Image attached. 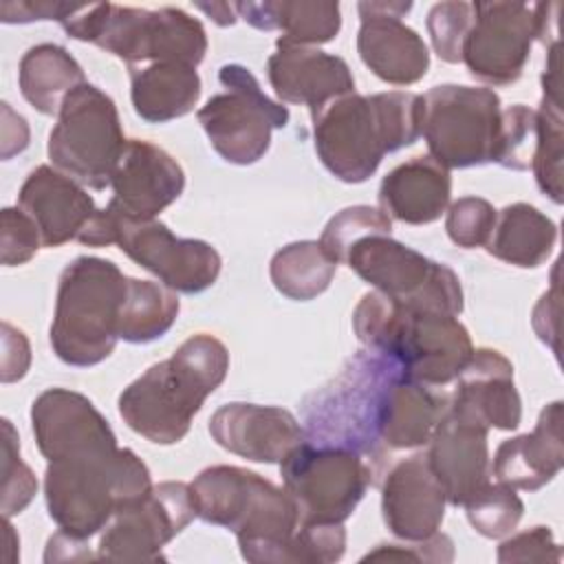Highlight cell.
Returning a JSON list of instances; mask_svg holds the SVG:
<instances>
[{"label":"cell","mask_w":564,"mask_h":564,"mask_svg":"<svg viewBox=\"0 0 564 564\" xmlns=\"http://www.w3.org/2000/svg\"><path fill=\"white\" fill-rule=\"evenodd\" d=\"M311 117L315 152L324 167L344 183H364L388 152L421 137L423 97L403 90L348 93Z\"/></svg>","instance_id":"obj_1"},{"label":"cell","mask_w":564,"mask_h":564,"mask_svg":"<svg viewBox=\"0 0 564 564\" xmlns=\"http://www.w3.org/2000/svg\"><path fill=\"white\" fill-rule=\"evenodd\" d=\"M196 518L236 533L253 564H297L300 513L286 489L236 465H214L189 482Z\"/></svg>","instance_id":"obj_2"},{"label":"cell","mask_w":564,"mask_h":564,"mask_svg":"<svg viewBox=\"0 0 564 564\" xmlns=\"http://www.w3.org/2000/svg\"><path fill=\"white\" fill-rule=\"evenodd\" d=\"M229 352L207 333L185 339L170 359L150 366L119 394L130 430L156 445H174L189 432L205 399L225 381Z\"/></svg>","instance_id":"obj_3"},{"label":"cell","mask_w":564,"mask_h":564,"mask_svg":"<svg viewBox=\"0 0 564 564\" xmlns=\"http://www.w3.org/2000/svg\"><path fill=\"white\" fill-rule=\"evenodd\" d=\"M403 366L388 352L361 348L322 388L302 401V427L308 443L361 454L381 474V421Z\"/></svg>","instance_id":"obj_4"},{"label":"cell","mask_w":564,"mask_h":564,"mask_svg":"<svg viewBox=\"0 0 564 564\" xmlns=\"http://www.w3.org/2000/svg\"><path fill=\"white\" fill-rule=\"evenodd\" d=\"M352 328L366 348L392 355L408 379L432 388L454 381L474 352L471 337L456 315L408 308L381 291L359 300Z\"/></svg>","instance_id":"obj_5"},{"label":"cell","mask_w":564,"mask_h":564,"mask_svg":"<svg viewBox=\"0 0 564 564\" xmlns=\"http://www.w3.org/2000/svg\"><path fill=\"white\" fill-rule=\"evenodd\" d=\"M152 489L145 463L128 447L48 460L44 498L51 520L70 538L88 540L117 511Z\"/></svg>","instance_id":"obj_6"},{"label":"cell","mask_w":564,"mask_h":564,"mask_svg":"<svg viewBox=\"0 0 564 564\" xmlns=\"http://www.w3.org/2000/svg\"><path fill=\"white\" fill-rule=\"evenodd\" d=\"M64 31L117 55L128 68L154 62L198 66L207 53L203 24L176 7L156 11L112 2L84 4L62 20Z\"/></svg>","instance_id":"obj_7"},{"label":"cell","mask_w":564,"mask_h":564,"mask_svg":"<svg viewBox=\"0 0 564 564\" xmlns=\"http://www.w3.org/2000/svg\"><path fill=\"white\" fill-rule=\"evenodd\" d=\"M128 278L104 258L79 256L59 275L51 348L68 366L104 361L119 341V315Z\"/></svg>","instance_id":"obj_8"},{"label":"cell","mask_w":564,"mask_h":564,"mask_svg":"<svg viewBox=\"0 0 564 564\" xmlns=\"http://www.w3.org/2000/svg\"><path fill=\"white\" fill-rule=\"evenodd\" d=\"M123 145L115 101L86 82L62 104L57 123L48 134V159L79 185L104 189L112 181Z\"/></svg>","instance_id":"obj_9"},{"label":"cell","mask_w":564,"mask_h":564,"mask_svg":"<svg viewBox=\"0 0 564 564\" xmlns=\"http://www.w3.org/2000/svg\"><path fill=\"white\" fill-rule=\"evenodd\" d=\"M421 97V134L436 163L454 170L496 161L502 108L491 88L441 84Z\"/></svg>","instance_id":"obj_10"},{"label":"cell","mask_w":564,"mask_h":564,"mask_svg":"<svg viewBox=\"0 0 564 564\" xmlns=\"http://www.w3.org/2000/svg\"><path fill=\"white\" fill-rule=\"evenodd\" d=\"M344 264L364 282L416 311L456 315L463 311V289L458 275L423 253L401 245L390 236H366L357 240Z\"/></svg>","instance_id":"obj_11"},{"label":"cell","mask_w":564,"mask_h":564,"mask_svg":"<svg viewBox=\"0 0 564 564\" xmlns=\"http://www.w3.org/2000/svg\"><path fill=\"white\" fill-rule=\"evenodd\" d=\"M280 474L300 522H344L377 480L375 467L361 454L308 441L289 452Z\"/></svg>","instance_id":"obj_12"},{"label":"cell","mask_w":564,"mask_h":564,"mask_svg":"<svg viewBox=\"0 0 564 564\" xmlns=\"http://www.w3.org/2000/svg\"><path fill=\"white\" fill-rule=\"evenodd\" d=\"M218 79L225 93L207 99L198 121L227 163L251 165L267 154L271 132L289 123V108L269 99L253 73L240 64H225Z\"/></svg>","instance_id":"obj_13"},{"label":"cell","mask_w":564,"mask_h":564,"mask_svg":"<svg viewBox=\"0 0 564 564\" xmlns=\"http://www.w3.org/2000/svg\"><path fill=\"white\" fill-rule=\"evenodd\" d=\"M196 518L189 485L167 480L123 507L104 527L97 557L106 562H156L161 549Z\"/></svg>","instance_id":"obj_14"},{"label":"cell","mask_w":564,"mask_h":564,"mask_svg":"<svg viewBox=\"0 0 564 564\" xmlns=\"http://www.w3.org/2000/svg\"><path fill=\"white\" fill-rule=\"evenodd\" d=\"M112 218L115 245H119L130 260L154 273L172 291L192 295L209 289L218 280L223 260L209 242L198 238H178L156 218L126 220L115 214Z\"/></svg>","instance_id":"obj_15"},{"label":"cell","mask_w":564,"mask_h":564,"mask_svg":"<svg viewBox=\"0 0 564 564\" xmlns=\"http://www.w3.org/2000/svg\"><path fill=\"white\" fill-rule=\"evenodd\" d=\"M538 40L535 4L474 2V22L463 46L467 70L491 86L513 84Z\"/></svg>","instance_id":"obj_16"},{"label":"cell","mask_w":564,"mask_h":564,"mask_svg":"<svg viewBox=\"0 0 564 564\" xmlns=\"http://www.w3.org/2000/svg\"><path fill=\"white\" fill-rule=\"evenodd\" d=\"M412 2H359L361 26L357 53L361 62L386 84L410 86L425 77L430 51L423 37L401 22Z\"/></svg>","instance_id":"obj_17"},{"label":"cell","mask_w":564,"mask_h":564,"mask_svg":"<svg viewBox=\"0 0 564 564\" xmlns=\"http://www.w3.org/2000/svg\"><path fill=\"white\" fill-rule=\"evenodd\" d=\"M112 198L106 205L126 220H154L185 189V172L163 148L128 139L112 172Z\"/></svg>","instance_id":"obj_18"},{"label":"cell","mask_w":564,"mask_h":564,"mask_svg":"<svg viewBox=\"0 0 564 564\" xmlns=\"http://www.w3.org/2000/svg\"><path fill=\"white\" fill-rule=\"evenodd\" d=\"M31 425L40 454L59 460L117 447V436L93 401L66 388L44 390L31 405Z\"/></svg>","instance_id":"obj_19"},{"label":"cell","mask_w":564,"mask_h":564,"mask_svg":"<svg viewBox=\"0 0 564 564\" xmlns=\"http://www.w3.org/2000/svg\"><path fill=\"white\" fill-rule=\"evenodd\" d=\"M489 427L456 408H449L436 423L427 441V460L438 478L445 498L454 507H463L480 487L489 482L491 463L487 445Z\"/></svg>","instance_id":"obj_20"},{"label":"cell","mask_w":564,"mask_h":564,"mask_svg":"<svg viewBox=\"0 0 564 564\" xmlns=\"http://www.w3.org/2000/svg\"><path fill=\"white\" fill-rule=\"evenodd\" d=\"M212 438L227 452L253 463H282L306 441L302 423L275 405L227 403L209 419Z\"/></svg>","instance_id":"obj_21"},{"label":"cell","mask_w":564,"mask_h":564,"mask_svg":"<svg viewBox=\"0 0 564 564\" xmlns=\"http://www.w3.org/2000/svg\"><path fill=\"white\" fill-rule=\"evenodd\" d=\"M445 491L425 454L394 463L383 476L381 513L392 535L419 542L434 535L445 516Z\"/></svg>","instance_id":"obj_22"},{"label":"cell","mask_w":564,"mask_h":564,"mask_svg":"<svg viewBox=\"0 0 564 564\" xmlns=\"http://www.w3.org/2000/svg\"><path fill=\"white\" fill-rule=\"evenodd\" d=\"M267 75L280 101L308 106L311 112L328 101L355 93V77L348 64L315 46L275 42L267 62Z\"/></svg>","instance_id":"obj_23"},{"label":"cell","mask_w":564,"mask_h":564,"mask_svg":"<svg viewBox=\"0 0 564 564\" xmlns=\"http://www.w3.org/2000/svg\"><path fill=\"white\" fill-rule=\"evenodd\" d=\"M18 207L37 225L42 247L77 240L95 218V200L86 189L51 165H37L20 187Z\"/></svg>","instance_id":"obj_24"},{"label":"cell","mask_w":564,"mask_h":564,"mask_svg":"<svg viewBox=\"0 0 564 564\" xmlns=\"http://www.w3.org/2000/svg\"><path fill=\"white\" fill-rule=\"evenodd\" d=\"M449 408L480 419L487 427L516 430L522 419V401L513 383L511 361L494 348H478L456 377Z\"/></svg>","instance_id":"obj_25"},{"label":"cell","mask_w":564,"mask_h":564,"mask_svg":"<svg viewBox=\"0 0 564 564\" xmlns=\"http://www.w3.org/2000/svg\"><path fill=\"white\" fill-rule=\"evenodd\" d=\"M564 465L562 445V401L549 403L531 434H520L500 443L491 474L513 489L535 491L551 482Z\"/></svg>","instance_id":"obj_26"},{"label":"cell","mask_w":564,"mask_h":564,"mask_svg":"<svg viewBox=\"0 0 564 564\" xmlns=\"http://www.w3.org/2000/svg\"><path fill=\"white\" fill-rule=\"evenodd\" d=\"M449 194V170L430 154L412 156L383 176L379 185V209L408 225H427L438 220L447 209Z\"/></svg>","instance_id":"obj_27"},{"label":"cell","mask_w":564,"mask_h":564,"mask_svg":"<svg viewBox=\"0 0 564 564\" xmlns=\"http://www.w3.org/2000/svg\"><path fill=\"white\" fill-rule=\"evenodd\" d=\"M238 18L260 31H282L278 42L315 46L330 42L341 29L337 2L324 0H264L236 2Z\"/></svg>","instance_id":"obj_28"},{"label":"cell","mask_w":564,"mask_h":564,"mask_svg":"<svg viewBox=\"0 0 564 564\" xmlns=\"http://www.w3.org/2000/svg\"><path fill=\"white\" fill-rule=\"evenodd\" d=\"M134 112L148 123H165L194 110L200 97L196 66L154 62L128 68Z\"/></svg>","instance_id":"obj_29"},{"label":"cell","mask_w":564,"mask_h":564,"mask_svg":"<svg viewBox=\"0 0 564 564\" xmlns=\"http://www.w3.org/2000/svg\"><path fill=\"white\" fill-rule=\"evenodd\" d=\"M449 394L401 377L390 397L381 421V447L392 449H414L427 445L436 423L445 414Z\"/></svg>","instance_id":"obj_30"},{"label":"cell","mask_w":564,"mask_h":564,"mask_svg":"<svg viewBox=\"0 0 564 564\" xmlns=\"http://www.w3.org/2000/svg\"><path fill=\"white\" fill-rule=\"evenodd\" d=\"M557 240L555 223L529 203H513L498 212L487 251L513 267L535 269L549 260Z\"/></svg>","instance_id":"obj_31"},{"label":"cell","mask_w":564,"mask_h":564,"mask_svg":"<svg viewBox=\"0 0 564 564\" xmlns=\"http://www.w3.org/2000/svg\"><path fill=\"white\" fill-rule=\"evenodd\" d=\"M22 97L42 115H59L64 99L82 84L84 70L77 59L59 44L31 46L18 68Z\"/></svg>","instance_id":"obj_32"},{"label":"cell","mask_w":564,"mask_h":564,"mask_svg":"<svg viewBox=\"0 0 564 564\" xmlns=\"http://www.w3.org/2000/svg\"><path fill=\"white\" fill-rule=\"evenodd\" d=\"M178 295L163 282L128 278L119 315V339L148 344L163 337L178 317Z\"/></svg>","instance_id":"obj_33"},{"label":"cell","mask_w":564,"mask_h":564,"mask_svg":"<svg viewBox=\"0 0 564 564\" xmlns=\"http://www.w3.org/2000/svg\"><path fill=\"white\" fill-rule=\"evenodd\" d=\"M337 271V262L317 240H297L282 247L269 264L273 286L289 300L306 302L322 295Z\"/></svg>","instance_id":"obj_34"},{"label":"cell","mask_w":564,"mask_h":564,"mask_svg":"<svg viewBox=\"0 0 564 564\" xmlns=\"http://www.w3.org/2000/svg\"><path fill=\"white\" fill-rule=\"evenodd\" d=\"M538 134L535 150L531 159V170L535 174L538 187L553 200L562 203V159H564V134H562V106L542 97L540 108L535 110Z\"/></svg>","instance_id":"obj_35"},{"label":"cell","mask_w":564,"mask_h":564,"mask_svg":"<svg viewBox=\"0 0 564 564\" xmlns=\"http://www.w3.org/2000/svg\"><path fill=\"white\" fill-rule=\"evenodd\" d=\"M469 524L485 538L498 540L509 535L524 511L522 500L518 498L516 489L505 482H487L480 487L465 505Z\"/></svg>","instance_id":"obj_36"},{"label":"cell","mask_w":564,"mask_h":564,"mask_svg":"<svg viewBox=\"0 0 564 564\" xmlns=\"http://www.w3.org/2000/svg\"><path fill=\"white\" fill-rule=\"evenodd\" d=\"M390 229L392 218L386 212L370 205H352L337 212L326 223L317 242L337 264H341L357 240L366 236H390Z\"/></svg>","instance_id":"obj_37"},{"label":"cell","mask_w":564,"mask_h":564,"mask_svg":"<svg viewBox=\"0 0 564 564\" xmlns=\"http://www.w3.org/2000/svg\"><path fill=\"white\" fill-rule=\"evenodd\" d=\"M474 22V2L465 0H449L438 2L427 13V33L434 46V53L447 62L458 64L463 62V46L467 33Z\"/></svg>","instance_id":"obj_38"},{"label":"cell","mask_w":564,"mask_h":564,"mask_svg":"<svg viewBox=\"0 0 564 564\" xmlns=\"http://www.w3.org/2000/svg\"><path fill=\"white\" fill-rule=\"evenodd\" d=\"M538 119L535 110L524 104H513L500 115V137L496 161L509 170H529L535 150Z\"/></svg>","instance_id":"obj_39"},{"label":"cell","mask_w":564,"mask_h":564,"mask_svg":"<svg viewBox=\"0 0 564 564\" xmlns=\"http://www.w3.org/2000/svg\"><path fill=\"white\" fill-rule=\"evenodd\" d=\"M37 480L20 458L18 434L9 419H2V516L20 513L35 496Z\"/></svg>","instance_id":"obj_40"},{"label":"cell","mask_w":564,"mask_h":564,"mask_svg":"<svg viewBox=\"0 0 564 564\" xmlns=\"http://www.w3.org/2000/svg\"><path fill=\"white\" fill-rule=\"evenodd\" d=\"M496 216L498 212L489 200L478 196H463L449 205L445 229L449 240L463 249L485 247L494 231Z\"/></svg>","instance_id":"obj_41"},{"label":"cell","mask_w":564,"mask_h":564,"mask_svg":"<svg viewBox=\"0 0 564 564\" xmlns=\"http://www.w3.org/2000/svg\"><path fill=\"white\" fill-rule=\"evenodd\" d=\"M42 245L37 225L18 207H4L0 214V247L2 264L15 267L29 262Z\"/></svg>","instance_id":"obj_42"},{"label":"cell","mask_w":564,"mask_h":564,"mask_svg":"<svg viewBox=\"0 0 564 564\" xmlns=\"http://www.w3.org/2000/svg\"><path fill=\"white\" fill-rule=\"evenodd\" d=\"M562 551L549 527H533L498 546V562H560Z\"/></svg>","instance_id":"obj_43"},{"label":"cell","mask_w":564,"mask_h":564,"mask_svg":"<svg viewBox=\"0 0 564 564\" xmlns=\"http://www.w3.org/2000/svg\"><path fill=\"white\" fill-rule=\"evenodd\" d=\"M379 560V562H452L454 560V542L445 533H434L425 540L410 544H379L375 551L366 553L361 562Z\"/></svg>","instance_id":"obj_44"},{"label":"cell","mask_w":564,"mask_h":564,"mask_svg":"<svg viewBox=\"0 0 564 564\" xmlns=\"http://www.w3.org/2000/svg\"><path fill=\"white\" fill-rule=\"evenodd\" d=\"M2 381L11 383L26 375L31 364V348L22 330L2 324Z\"/></svg>","instance_id":"obj_45"},{"label":"cell","mask_w":564,"mask_h":564,"mask_svg":"<svg viewBox=\"0 0 564 564\" xmlns=\"http://www.w3.org/2000/svg\"><path fill=\"white\" fill-rule=\"evenodd\" d=\"M77 4L68 2H11L0 4V20L11 22H33V20H57L62 22Z\"/></svg>","instance_id":"obj_46"},{"label":"cell","mask_w":564,"mask_h":564,"mask_svg":"<svg viewBox=\"0 0 564 564\" xmlns=\"http://www.w3.org/2000/svg\"><path fill=\"white\" fill-rule=\"evenodd\" d=\"M557 313H560V291H557V284H553V289L546 291L533 308V328L538 337L553 348L555 355H557Z\"/></svg>","instance_id":"obj_47"},{"label":"cell","mask_w":564,"mask_h":564,"mask_svg":"<svg viewBox=\"0 0 564 564\" xmlns=\"http://www.w3.org/2000/svg\"><path fill=\"white\" fill-rule=\"evenodd\" d=\"M29 145L26 121L15 115L9 104H2V159H11Z\"/></svg>","instance_id":"obj_48"},{"label":"cell","mask_w":564,"mask_h":564,"mask_svg":"<svg viewBox=\"0 0 564 564\" xmlns=\"http://www.w3.org/2000/svg\"><path fill=\"white\" fill-rule=\"evenodd\" d=\"M196 9L205 11L218 26H231L236 22V9L227 2H194Z\"/></svg>","instance_id":"obj_49"}]
</instances>
